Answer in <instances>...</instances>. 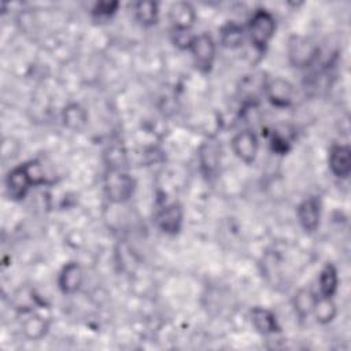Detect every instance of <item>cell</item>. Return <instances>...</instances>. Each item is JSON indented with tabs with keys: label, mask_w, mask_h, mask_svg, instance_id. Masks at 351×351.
Returning a JSON list of instances; mask_svg holds the SVG:
<instances>
[{
	"label": "cell",
	"mask_w": 351,
	"mask_h": 351,
	"mask_svg": "<svg viewBox=\"0 0 351 351\" xmlns=\"http://www.w3.org/2000/svg\"><path fill=\"white\" fill-rule=\"evenodd\" d=\"M63 125L70 130H81L88 121V114L78 103H70L62 112Z\"/></svg>",
	"instance_id": "cell-15"
},
{
	"label": "cell",
	"mask_w": 351,
	"mask_h": 351,
	"mask_svg": "<svg viewBox=\"0 0 351 351\" xmlns=\"http://www.w3.org/2000/svg\"><path fill=\"white\" fill-rule=\"evenodd\" d=\"M118 7H119L118 1H100L93 5L92 14L96 18H110L117 12Z\"/></svg>",
	"instance_id": "cell-23"
},
{
	"label": "cell",
	"mask_w": 351,
	"mask_h": 351,
	"mask_svg": "<svg viewBox=\"0 0 351 351\" xmlns=\"http://www.w3.org/2000/svg\"><path fill=\"white\" fill-rule=\"evenodd\" d=\"M330 171L337 178H347L351 173V149L348 145H333L328 156Z\"/></svg>",
	"instance_id": "cell-13"
},
{
	"label": "cell",
	"mask_w": 351,
	"mask_h": 351,
	"mask_svg": "<svg viewBox=\"0 0 351 351\" xmlns=\"http://www.w3.org/2000/svg\"><path fill=\"white\" fill-rule=\"evenodd\" d=\"M258 137L252 130L239 132L232 138V149L234 155L244 163H252L258 155Z\"/></svg>",
	"instance_id": "cell-9"
},
{
	"label": "cell",
	"mask_w": 351,
	"mask_h": 351,
	"mask_svg": "<svg viewBox=\"0 0 351 351\" xmlns=\"http://www.w3.org/2000/svg\"><path fill=\"white\" fill-rule=\"evenodd\" d=\"M133 12L137 22L143 26H152L158 21V4L155 1H137L133 4Z\"/></svg>",
	"instance_id": "cell-19"
},
{
	"label": "cell",
	"mask_w": 351,
	"mask_h": 351,
	"mask_svg": "<svg viewBox=\"0 0 351 351\" xmlns=\"http://www.w3.org/2000/svg\"><path fill=\"white\" fill-rule=\"evenodd\" d=\"M33 185V180L25 163L11 169L5 177V189L12 200L23 199Z\"/></svg>",
	"instance_id": "cell-6"
},
{
	"label": "cell",
	"mask_w": 351,
	"mask_h": 351,
	"mask_svg": "<svg viewBox=\"0 0 351 351\" xmlns=\"http://www.w3.org/2000/svg\"><path fill=\"white\" fill-rule=\"evenodd\" d=\"M106 159L108 163V169H122L126 165V154L122 145L112 144L106 151Z\"/></svg>",
	"instance_id": "cell-22"
},
{
	"label": "cell",
	"mask_w": 351,
	"mask_h": 351,
	"mask_svg": "<svg viewBox=\"0 0 351 351\" xmlns=\"http://www.w3.org/2000/svg\"><path fill=\"white\" fill-rule=\"evenodd\" d=\"M296 215L304 232L313 233L319 226L321 219V200L317 196L306 197L296 208Z\"/></svg>",
	"instance_id": "cell-8"
},
{
	"label": "cell",
	"mask_w": 351,
	"mask_h": 351,
	"mask_svg": "<svg viewBox=\"0 0 351 351\" xmlns=\"http://www.w3.org/2000/svg\"><path fill=\"white\" fill-rule=\"evenodd\" d=\"M195 36L189 30H174L173 29V43L181 49H189Z\"/></svg>",
	"instance_id": "cell-24"
},
{
	"label": "cell",
	"mask_w": 351,
	"mask_h": 351,
	"mask_svg": "<svg viewBox=\"0 0 351 351\" xmlns=\"http://www.w3.org/2000/svg\"><path fill=\"white\" fill-rule=\"evenodd\" d=\"M244 29L236 22H228L219 30V41L222 47L234 49L243 44Z\"/></svg>",
	"instance_id": "cell-18"
},
{
	"label": "cell",
	"mask_w": 351,
	"mask_h": 351,
	"mask_svg": "<svg viewBox=\"0 0 351 351\" xmlns=\"http://www.w3.org/2000/svg\"><path fill=\"white\" fill-rule=\"evenodd\" d=\"M182 208L178 203L166 204L156 214V225L158 228L167 234H176L180 232L182 225Z\"/></svg>",
	"instance_id": "cell-10"
},
{
	"label": "cell",
	"mask_w": 351,
	"mask_h": 351,
	"mask_svg": "<svg viewBox=\"0 0 351 351\" xmlns=\"http://www.w3.org/2000/svg\"><path fill=\"white\" fill-rule=\"evenodd\" d=\"M318 45L303 36H292L288 41V58L295 67H307L318 58Z\"/></svg>",
	"instance_id": "cell-4"
},
{
	"label": "cell",
	"mask_w": 351,
	"mask_h": 351,
	"mask_svg": "<svg viewBox=\"0 0 351 351\" xmlns=\"http://www.w3.org/2000/svg\"><path fill=\"white\" fill-rule=\"evenodd\" d=\"M48 329H49V322L38 314H32L27 318H25V321L22 322V332L30 340H38L44 337Z\"/></svg>",
	"instance_id": "cell-17"
},
{
	"label": "cell",
	"mask_w": 351,
	"mask_h": 351,
	"mask_svg": "<svg viewBox=\"0 0 351 351\" xmlns=\"http://www.w3.org/2000/svg\"><path fill=\"white\" fill-rule=\"evenodd\" d=\"M189 51L193 58V63L200 73H210L215 59V43L208 33H200L195 36Z\"/></svg>",
	"instance_id": "cell-3"
},
{
	"label": "cell",
	"mask_w": 351,
	"mask_h": 351,
	"mask_svg": "<svg viewBox=\"0 0 351 351\" xmlns=\"http://www.w3.org/2000/svg\"><path fill=\"white\" fill-rule=\"evenodd\" d=\"M263 93L273 106L288 107L295 99V86L288 80L277 77L266 81Z\"/></svg>",
	"instance_id": "cell-7"
},
{
	"label": "cell",
	"mask_w": 351,
	"mask_h": 351,
	"mask_svg": "<svg viewBox=\"0 0 351 351\" xmlns=\"http://www.w3.org/2000/svg\"><path fill=\"white\" fill-rule=\"evenodd\" d=\"M317 302V296L310 289H299L293 296V308L299 317L304 318L310 315L314 310Z\"/></svg>",
	"instance_id": "cell-20"
},
{
	"label": "cell",
	"mask_w": 351,
	"mask_h": 351,
	"mask_svg": "<svg viewBox=\"0 0 351 351\" xmlns=\"http://www.w3.org/2000/svg\"><path fill=\"white\" fill-rule=\"evenodd\" d=\"M315 318L321 324H329L336 317V304L332 302V298H317L314 310H313Z\"/></svg>",
	"instance_id": "cell-21"
},
{
	"label": "cell",
	"mask_w": 351,
	"mask_h": 351,
	"mask_svg": "<svg viewBox=\"0 0 351 351\" xmlns=\"http://www.w3.org/2000/svg\"><path fill=\"white\" fill-rule=\"evenodd\" d=\"M169 19L174 30H191L196 19L195 8L188 1H176L169 8Z\"/></svg>",
	"instance_id": "cell-12"
},
{
	"label": "cell",
	"mask_w": 351,
	"mask_h": 351,
	"mask_svg": "<svg viewBox=\"0 0 351 351\" xmlns=\"http://www.w3.org/2000/svg\"><path fill=\"white\" fill-rule=\"evenodd\" d=\"M276 32V19L274 16L265 8H258L250 22H248V33L252 45L258 51H263L271 37L274 36Z\"/></svg>",
	"instance_id": "cell-2"
},
{
	"label": "cell",
	"mask_w": 351,
	"mask_h": 351,
	"mask_svg": "<svg viewBox=\"0 0 351 351\" xmlns=\"http://www.w3.org/2000/svg\"><path fill=\"white\" fill-rule=\"evenodd\" d=\"M136 189L134 178L122 169H108L104 176V192L110 202L125 203Z\"/></svg>",
	"instance_id": "cell-1"
},
{
	"label": "cell",
	"mask_w": 351,
	"mask_h": 351,
	"mask_svg": "<svg viewBox=\"0 0 351 351\" xmlns=\"http://www.w3.org/2000/svg\"><path fill=\"white\" fill-rule=\"evenodd\" d=\"M197 156L203 176L207 178L214 177L221 165V144L214 137L206 138L199 147Z\"/></svg>",
	"instance_id": "cell-5"
},
{
	"label": "cell",
	"mask_w": 351,
	"mask_h": 351,
	"mask_svg": "<svg viewBox=\"0 0 351 351\" xmlns=\"http://www.w3.org/2000/svg\"><path fill=\"white\" fill-rule=\"evenodd\" d=\"M251 322L254 328L262 335H271L280 330V325L274 313L265 307H254L251 310Z\"/></svg>",
	"instance_id": "cell-14"
},
{
	"label": "cell",
	"mask_w": 351,
	"mask_h": 351,
	"mask_svg": "<svg viewBox=\"0 0 351 351\" xmlns=\"http://www.w3.org/2000/svg\"><path fill=\"white\" fill-rule=\"evenodd\" d=\"M82 281H84V271L77 262L66 263L62 267L58 278L59 288L64 295L75 293L81 288Z\"/></svg>",
	"instance_id": "cell-11"
},
{
	"label": "cell",
	"mask_w": 351,
	"mask_h": 351,
	"mask_svg": "<svg viewBox=\"0 0 351 351\" xmlns=\"http://www.w3.org/2000/svg\"><path fill=\"white\" fill-rule=\"evenodd\" d=\"M339 284V276L337 270L332 263H326L318 277V285H319V296L322 298H332L337 291Z\"/></svg>",
	"instance_id": "cell-16"
}]
</instances>
